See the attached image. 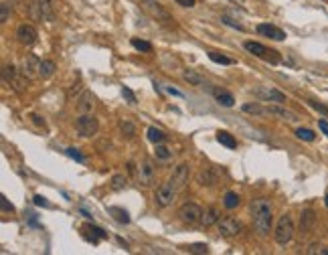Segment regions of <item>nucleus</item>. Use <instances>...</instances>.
Here are the masks:
<instances>
[{"label": "nucleus", "mask_w": 328, "mask_h": 255, "mask_svg": "<svg viewBox=\"0 0 328 255\" xmlns=\"http://www.w3.org/2000/svg\"><path fill=\"white\" fill-rule=\"evenodd\" d=\"M241 110L245 114H251V116H266L268 114V108H261L259 103H243Z\"/></svg>", "instance_id": "nucleus-26"}, {"label": "nucleus", "mask_w": 328, "mask_h": 255, "mask_svg": "<svg viewBox=\"0 0 328 255\" xmlns=\"http://www.w3.org/2000/svg\"><path fill=\"white\" fill-rule=\"evenodd\" d=\"M57 71V65H55V61H49V59H43L41 61V67H39V77L43 79H49L53 77Z\"/></svg>", "instance_id": "nucleus-20"}, {"label": "nucleus", "mask_w": 328, "mask_h": 255, "mask_svg": "<svg viewBox=\"0 0 328 255\" xmlns=\"http://www.w3.org/2000/svg\"><path fill=\"white\" fill-rule=\"evenodd\" d=\"M166 91H168V93H172V95H179V97H183V93H181V91H177V89H172V87H168Z\"/></svg>", "instance_id": "nucleus-49"}, {"label": "nucleus", "mask_w": 328, "mask_h": 255, "mask_svg": "<svg viewBox=\"0 0 328 255\" xmlns=\"http://www.w3.org/2000/svg\"><path fill=\"white\" fill-rule=\"evenodd\" d=\"M29 14L35 20H45V23H51L55 18V0H33Z\"/></svg>", "instance_id": "nucleus-2"}, {"label": "nucleus", "mask_w": 328, "mask_h": 255, "mask_svg": "<svg viewBox=\"0 0 328 255\" xmlns=\"http://www.w3.org/2000/svg\"><path fill=\"white\" fill-rule=\"evenodd\" d=\"M154 154H156L158 160H170L172 158V150H170V148H166V146H162V144H156Z\"/></svg>", "instance_id": "nucleus-32"}, {"label": "nucleus", "mask_w": 328, "mask_h": 255, "mask_svg": "<svg viewBox=\"0 0 328 255\" xmlns=\"http://www.w3.org/2000/svg\"><path fill=\"white\" fill-rule=\"evenodd\" d=\"M217 142L221 144V146H225V148H231V150H233V148H237V140L229 132H225V130H219L217 132Z\"/></svg>", "instance_id": "nucleus-23"}, {"label": "nucleus", "mask_w": 328, "mask_h": 255, "mask_svg": "<svg viewBox=\"0 0 328 255\" xmlns=\"http://www.w3.org/2000/svg\"><path fill=\"white\" fill-rule=\"evenodd\" d=\"M130 42H132V47H134V49H138V51H144V53H150V51H152V45H150L148 41H142V39H132Z\"/></svg>", "instance_id": "nucleus-35"}, {"label": "nucleus", "mask_w": 328, "mask_h": 255, "mask_svg": "<svg viewBox=\"0 0 328 255\" xmlns=\"http://www.w3.org/2000/svg\"><path fill=\"white\" fill-rule=\"evenodd\" d=\"M292 237H294V221H292V217L286 212V215L280 217V221H278V225H276L274 239H276L278 245H288V243L292 241Z\"/></svg>", "instance_id": "nucleus-3"}, {"label": "nucleus", "mask_w": 328, "mask_h": 255, "mask_svg": "<svg viewBox=\"0 0 328 255\" xmlns=\"http://www.w3.org/2000/svg\"><path fill=\"white\" fill-rule=\"evenodd\" d=\"M219 225V233H221L223 237H237L239 233L243 231V225L239 223L235 217H225L217 223Z\"/></svg>", "instance_id": "nucleus-9"}, {"label": "nucleus", "mask_w": 328, "mask_h": 255, "mask_svg": "<svg viewBox=\"0 0 328 255\" xmlns=\"http://www.w3.org/2000/svg\"><path fill=\"white\" fill-rule=\"evenodd\" d=\"M183 249L188 251V253H209V245L207 243H192V245H187Z\"/></svg>", "instance_id": "nucleus-36"}, {"label": "nucleus", "mask_w": 328, "mask_h": 255, "mask_svg": "<svg viewBox=\"0 0 328 255\" xmlns=\"http://www.w3.org/2000/svg\"><path fill=\"white\" fill-rule=\"evenodd\" d=\"M223 23H227L229 27H233V29H237V31H243V27H241V25H237V23H233V20H231L229 16H223Z\"/></svg>", "instance_id": "nucleus-45"}, {"label": "nucleus", "mask_w": 328, "mask_h": 255, "mask_svg": "<svg viewBox=\"0 0 328 255\" xmlns=\"http://www.w3.org/2000/svg\"><path fill=\"white\" fill-rule=\"evenodd\" d=\"M324 205L328 207V190H326V195H324Z\"/></svg>", "instance_id": "nucleus-50"}, {"label": "nucleus", "mask_w": 328, "mask_h": 255, "mask_svg": "<svg viewBox=\"0 0 328 255\" xmlns=\"http://www.w3.org/2000/svg\"><path fill=\"white\" fill-rule=\"evenodd\" d=\"M177 193H179V190L172 186V182H170V180H168L166 184L158 186L156 195H154V203H156V207H160V209L170 207V205H172V201H174V197H177Z\"/></svg>", "instance_id": "nucleus-8"}, {"label": "nucleus", "mask_w": 328, "mask_h": 255, "mask_svg": "<svg viewBox=\"0 0 328 255\" xmlns=\"http://www.w3.org/2000/svg\"><path fill=\"white\" fill-rule=\"evenodd\" d=\"M67 156L73 158V160H77V162H83V156L79 154V150H75V148H69V150H67Z\"/></svg>", "instance_id": "nucleus-43"}, {"label": "nucleus", "mask_w": 328, "mask_h": 255, "mask_svg": "<svg viewBox=\"0 0 328 255\" xmlns=\"http://www.w3.org/2000/svg\"><path fill=\"white\" fill-rule=\"evenodd\" d=\"M316 223V212L312 209H304L302 211V217H300V231L302 233H308Z\"/></svg>", "instance_id": "nucleus-17"}, {"label": "nucleus", "mask_w": 328, "mask_h": 255, "mask_svg": "<svg viewBox=\"0 0 328 255\" xmlns=\"http://www.w3.org/2000/svg\"><path fill=\"white\" fill-rule=\"evenodd\" d=\"M209 59L213 61V63H221V65H233V59H229V57H225L223 53H217V51H211L209 53Z\"/></svg>", "instance_id": "nucleus-30"}, {"label": "nucleus", "mask_w": 328, "mask_h": 255, "mask_svg": "<svg viewBox=\"0 0 328 255\" xmlns=\"http://www.w3.org/2000/svg\"><path fill=\"white\" fill-rule=\"evenodd\" d=\"M201 217H203V209L194 203H185L181 209H179V219L185 223V225H196L201 223Z\"/></svg>", "instance_id": "nucleus-7"}, {"label": "nucleus", "mask_w": 328, "mask_h": 255, "mask_svg": "<svg viewBox=\"0 0 328 255\" xmlns=\"http://www.w3.org/2000/svg\"><path fill=\"white\" fill-rule=\"evenodd\" d=\"M177 2H179L181 6H185V8H192L196 0H177Z\"/></svg>", "instance_id": "nucleus-46"}, {"label": "nucleus", "mask_w": 328, "mask_h": 255, "mask_svg": "<svg viewBox=\"0 0 328 255\" xmlns=\"http://www.w3.org/2000/svg\"><path fill=\"white\" fill-rule=\"evenodd\" d=\"M318 128L324 132V136H328V122H326V120H320V122H318Z\"/></svg>", "instance_id": "nucleus-48"}, {"label": "nucleus", "mask_w": 328, "mask_h": 255, "mask_svg": "<svg viewBox=\"0 0 328 255\" xmlns=\"http://www.w3.org/2000/svg\"><path fill=\"white\" fill-rule=\"evenodd\" d=\"M146 134H148V140H150L152 144H154V146H156V144H164V142L168 140V136H166L162 130H158V128H154V126L148 128V132H146Z\"/></svg>", "instance_id": "nucleus-22"}, {"label": "nucleus", "mask_w": 328, "mask_h": 255, "mask_svg": "<svg viewBox=\"0 0 328 255\" xmlns=\"http://www.w3.org/2000/svg\"><path fill=\"white\" fill-rule=\"evenodd\" d=\"M120 130L126 138H134L136 136V126L132 124V120H122L120 122Z\"/></svg>", "instance_id": "nucleus-27"}, {"label": "nucleus", "mask_w": 328, "mask_h": 255, "mask_svg": "<svg viewBox=\"0 0 328 255\" xmlns=\"http://www.w3.org/2000/svg\"><path fill=\"white\" fill-rule=\"evenodd\" d=\"M142 2H144V8H146L152 16H156L158 20H170L168 12H166L158 2H154V0H142Z\"/></svg>", "instance_id": "nucleus-16"}, {"label": "nucleus", "mask_w": 328, "mask_h": 255, "mask_svg": "<svg viewBox=\"0 0 328 255\" xmlns=\"http://www.w3.org/2000/svg\"><path fill=\"white\" fill-rule=\"evenodd\" d=\"M268 114H272V116H276V118H280V120H286V122H298V120H300L298 114H294V112L288 110V108H281V105H270Z\"/></svg>", "instance_id": "nucleus-15"}, {"label": "nucleus", "mask_w": 328, "mask_h": 255, "mask_svg": "<svg viewBox=\"0 0 328 255\" xmlns=\"http://www.w3.org/2000/svg\"><path fill=\"white\" fill-rule=\"evenodd\" d=\"M75 130H77V134H79L81 138H92V136H95L97 130H99V122H97V118H94L92 114H81V116L77 118V122H75Z\"/></svg>", "instance_id": "nucleus-5"}, {"label": "nucleus", "mask_w": 328, "mask_h": 255, "mask_svg": "<svg viewBox=\"0 0 328 255\" xmlns=\"http://www.w3.org/2000/svg\"><path fill=\"white\" fill-rule=\"evenodd\" d=\"M221 221V212H219L217 207H209L207 211H203V217H201V225L203 227H211L215 223Z\"/></svg>", "instance_id": "nucleus-18"}, {"label": "nucleus", "mask_w": 328, "mask_h": 255, "mask_svg": "<svg viewBox=\"0 0 328 255\" xmlns=\"http://www.w3.org/2000/svg\"><path fill=\"white\" fill-rule=\"evenodd\" d=\"M92 108H94V97L90 93H83L81 99H79V103H77V112L79 114H90Z\"/></svg>", "instance_id": "nucleus-24"}, {"label": "nucleus", "mask_w": 328, "mask_h": 255, "mask_svg": "<svg viewBox=\"0 0 328 255\" xmlns=\"http://www.w3.org/2000/svg\"><path fill=\"white\" fill-rule=\"evenodd\" d=\"M183 77H185L188 83H192V85H205V79H203L199 73H194V71H188V69H187V71L183 73Z\"/></svg>", "instance_id": "nucleus-33"}, {"label": "nucleus", "mask_w": 328, "mask_h": 255, "mask_svg": "<svg viewBox=\"0 0 328 255\" xmlns=\"http://www.w3.org/2000/svg\"><path fill=\"white\" fill-rule=\"evenodd\" d=\"M243 47H245V51H249V53H251V55H255L257 59H261V61H268V63H272V65H278V63L281 61L278 51L268 49L266 45H261V42L247 41V42H243Z\"/></svg>", "instance_id": "nucleus-4"}, {"label": "nucleus", "mask_w": 328, "mask_h": 255, "mask_svg": "<svg viewBox=\"0 0 328 255\" xmlns=\"http://www.w3.org/2000/svg\"><path fill=\"white\" fill-rule=\"evenodd\" d=\"M296 136H298L300 140H304V142H314V140H316V134H314L312 130H308V128H298Z\"/></svg>", "instance_id": "nucleus-31"}, {"label": "nucleus", "mask_w": 328, "mask_h": 255, "mask_svg": "<svg viewBox=\"0 0 328 255\" xmlns=\"http://www.w3.org/2000/svg\"><path fill=\"white\" fill-rule=\"evenodd\" d=\"M85 229H90V231H92V237H90V241H92V243H99L101 239H105V237H107V233H105L103 229L95 227V225H87Z\"/></svg>", "instance_id": "nucleus-28"}, {"label": "nucleus", "mask_w": 328, "mask_h": 255, "mask_svg": "<svg viewBox=\"0 0 328 255\" xmlns=\"http://www.w3.org/2000/svg\"><path fill=\"white\" fill-rule=\"evenodd\" d=\"M199 182H201V184H207V186H211V184L215 182V178L211 176V170H203V172L199 174Z\"/></svg>", "instance_id": "nucleus-39"}, {"label": "nucleus", "mask_w": 328, "mask_h": 255, "mask_svg": "<svg viewBox=\"0 0 328 255\" xmlns=\"http://www.w3.org/2000/svg\"><path fill=\"white\" fill-rule=\"evenodd\" d=\"M37 37H39L37 29H35L33 25H29V23H23V25H20V27L16 29V39H18L20 45H27V47H31L33 42L37 41Z\"/></svg>", "instance_id": "nucleus-10"}, {"label": "nucleus", "mask_w": 328, "mask_h": 255, "mask_svg": "<svg viewBox=\"0 0 328 255\" xmlns=\"http://www.w3.org/2000/svg\"><path fill=\"white\" fill-rule=\"evenodd\" d=\"M31 118H33V122H35L37 126H41V128H45V120H43V118H41L39 114H33Z\"/></svg>", "instance_id": "nucleus-47"}, {"label": "nucleus", "mask_w": 328, "mask_h": 255, "mask_svg": "<svg viewBox=\"0 0 328 255\" xmlns=\"http://www.w3.org/2000/svg\"><path fill=\"white\" fill-rule=\"evenodd\" d=\"M35 205H37V207H47V209H51L49 201H47L45 197H41V195H37V197H35Z\"/></svg>", "instance_id": "nucleus-44"}, {"label": "nucleus", "mask_w": 328, "mask_h": 255, "mask_svg": "<svg viewBox=\"0 0 328 255\" xmlns=\"http://www.w3.org/2000/svg\"><path fill=\"white\" fill-rule=\"evenodd\" d=\"M251 219H253V229L259 237H268L274 223V207L272 201L266 197H259L251 201Z\"/></svg>", "instance_id": "nucleus-1"}, {"label": "nucleus", "mask_w": 328, "mask_h": 255, "mask_svg": "<svg viewBox=\"0 0 328 255\" xmlns=\"http://www.w3.org/2000/svg\"><path fill=\"white\" fill-rule=\"evenodd\" d=\"M253 95H257L264 101H272V103H283L286 101V95H283L281 91H278V89H274V87H253Z\"/></svg>", "instance_id": "nucleus-12"}, {"label": "nucleus", "mask_w": 328, "mask_h": 255, "mask_svg": "<svg viewBox=\"0 0 328 255\" xmlns=\"http://www.w3.org/2000/svg\"><path fill=\"white\" fill-rule=\"evenodd\" d=\"M306 253H308V255H328V247L320 245V243H312V245H308Z\"/></svg>", "instance_id": "nucleus-34"}, {"label": "nucleus", "mask_w": 328, "mask_h": 255, "mask_svg": "<svg viewBox=\"0 0 328 255\" xmlns=\"http://www.w3.org/2000/svg\"><path fill=\"white\" fill-rule=\"evenodd\" d=\"M308 105H310L312 110H316V112H320V114L328 116V108H326V105H322V103H318V101H314V99H310V101H308Z\"/></svg>", "instance_id": "nucleus-41"}, {"label": "nucleus", "mask_w": 328, "mask_h": 255, "mask_svg": "<svg viewBox=\"0 0 328 255\" xmlns=\"http://www.w3.org/2000/svg\"><path fill=\"white\" fill-rule=\"evenodd\" d=\"M213 95H215L217 103H219V105H223V108H233V105H235V97H233L229 91L215 89V91H213Z\"/></svg>", "instance_id": "nucleus-19"}, {"label": "nucleus", "mask_w": 328, "mask_h": 255, "mask_svg": "<svg viewBox=\"0 0 328 255\" xmlns=\"http://www.w3.org/2000/svg\"><path fill=\"white\" fill-rule=\"evenodd\" d=\"M39 67H41V59L37 55H27L23 59V67H20V75H25L29 79H35L39 75Z\"/></svg>", "instance_id": "nucleus-13"}, {"label": "nucleus", "mask_w": 328, "mask_h": 255, "mask_svg": "<svg viewBox=\"0 0 328 255\" xmlns=\"http://www.w3.org/2000/svg\"><path fill=\"white\" fill-rule=\"evenodd\" d=\"M122 95H124V99L128 101V103H136V95L132 93V89H130V87H126V85H124V87H122Z\"/></svg>", "instance_id": "nucleus-40"}, {"label": "nucleus", "mask_w": 328, "mask_h": 255, "mask_svg": "<svg viewBox=\"0 0 328 255\" xmlns=\"http://www.w3.org/2000/svg\"><path fill=\"white\" fill-rule=\"evenodd\" d=\"M170 182H172V186L177 188V190H183V188L187 186V182H188V164H187V162L179 164L177 168L172 170Z\"/></svg>", "instance_id": "nucleus-11"}, {"label": "nucleus", "mask_w": 328, "mask_h": 255, "mask_svg": "<svg viewBox=\"0 0 328 255\" xmlns=\"http://www.w3.org/2000/svg\"><path fill=\"white\" fill-rule=\"evenodd\" d=\"M107 215L114 217V219H116L118 223H122V225H128V223H130L128 211H124L122 207H107Z\"/></svg>", "instance_id": "nucleus-21"}, {"label": "nucleus", "mask_w": 328, "mask_h": 255, "mask_svg": "<svg viewBox=\"0 0 328 255\" xmlns=\"http://www.w3.org/2000/svg\"><path fill=\"white\" fill-rule=\"evenodd\" d=\"M257 33L259 35H264L268 39H274V41H286V33H283L281 29L274 27V25H257Z\"/></svg>", "instance_id": "nucleus-14"}, {"label": "nucleus", "mask_w": 328, "mask_h": 255, "mask_svg": "<svg viewBox=\"0 0 328 255\" xmlns=\"http://www.w3.org/2000/svg\"><path fill=\"white\" fill-rule=\"evenodd\" d=\"M136 180L140 186H152L156 180V168L150 160H142L136 166Z\"/></svg>", "instance_id": "nucleus-6"}, {"label": "nucleus", "mask_w": 328, "mask_h": 255, "mask_svg": "<svg viewBox=\"0 0 328 255\" xmlns=\"http://www.w3.org/2000/svg\"><path fill=\"white\" fill-rule=\"evenodd\" d=\"M223 205H225V209H237L239 205H241V199H239V195L237 193H233V190H229V193H225V197H223Z\"/></svg>", "instance_id": "nucleus-25"}, {"label": "nucleus", "mask_w": 328, "mask_h": 255, "mask_svg": "<svg viewBox=\"0 0 328 255\" xmlns=\"http://www.w3.org/2000/svg\"><path fill=\"white\" fill-rule=\"evenodd\" d=\"M0 207H2V211L4 212H12L14 211V207H12V203H8V199L2 195V197H0Z\"/></svg>", "instance_id": "nucleus-42"}, {"label": "nucleus", "mask_w": 328, "mask_h": 255, "mask_svg": "<svg viewBox=\"0 0 328 255\" xmlns=\"http://www.w3.org/2000/svg\"><path fill=\"white\" fill-rule=\"evenodd\" d=\"M126 184H128V180H126L124 174H114V176H112V188H114V190H124Z\"/></svg>", "instance_id": "nucleus-37"}, {"label": "nucleus", "mask_w": 328, "mask_h": 255, "mask_svg": "<svg viewBox=\"0 0 328 255\" xmlns=\"http://www.w3.org/2000/svg\"><path fill=\"white\" fill-rule=\"evenodd\" d=\"M2 81L14 85V81H16V69H14V65H4L2 67Z\"/></svg>", "instance_id": "nucleus-29"}, {"label": "nucleus", "mask_w": 328, "mask_h": 255, "mask_svg": "<svg viewBox=\"0 0 328 255\" xmlns=\"http://www.w3.org/2000/svg\"><path fill=\"white\" fill-rule=\"evenodd\" d=\"M8 14H10V4L6 2V0H4V2L2 4H0V23H6V20H8Z\"/></svg>", "instance_id": "nucleus-38"}]
</instances>
